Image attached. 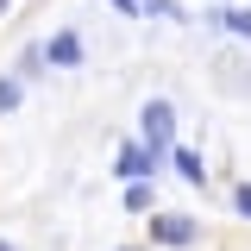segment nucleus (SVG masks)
I'll list each match as a JSON object with an SVG mask.
<instances>
[{"mask_svg":"<svg viewBox=\"0 0 251 251\" xmlns=\"http://www.w3.org/2000/svg\"><path fill=\"white\" fill-rule=\"evenodd\" d=\"M44 57H50V69H75V63H82V31H75V25H63L57 38L44 44Z\"/></svg>","mask_w":251,"mask_h":251,"instance_id":"obj_4","label":"nucleus"},{"mask_svg":"<svg viewBox=\"0 0 251 251\" xmlns=\"http://www.w3.org/2000/svg\"><path fill=\"white\" fill-rule=\"evenodd\" d=\"M25 107V75L13 69V75H0V113H19Z\"/></svg>","mask_w":251,"mask_h":251,"instance_id":"obj_7","label":"nucleus"},{"mask_svg":"<svg viewBox=\"0 0 251 251\" xmlns=\"http://www.w3.org/2000/svg\"><path fill=\"white\" fill-rule=\"evenodd\" d=\"M0 251H13V245H6V239H0Z\"/></svg>","mask_w":251,"mask_h":251,"instance_id":"obj_12","label":"nucleus"},{"mask_svg":"<svg viewBox=\"0 0 251 251\" xmlns=\"http://www.w3.org/2000/svg\"><path fill=\"white\" fill-rule=\"evenodd\" d=\"M214 25H226L232 38H251V6H214Z\"/></svg>","mask_w":251,"mask_h":251,"instance_id":"obj_6","label":"nucleus"},{"mask_svg":"<svg viewBox=\"0 0 251 251\" xmlns=\"http://www.w3.org/2000/svg\"><path fill=\"white\" fill-rule=\"evenodd\" d=\"M126 251H145V245H126Z\"/></svg>","mask_w":251,"mask_h":251,"instance_id":"obj_13","label":"nucleus"},{"mask_svg":"<svg viewBox=\"0 0 251 251\" xmlns=\"http://www.w3.org/2000/svg\"><path fill=\"white\" fill-rule=\"evenodd\" d=\"M201 239V226L188 214H151V245H170V251H182V245H195Z\"/></svg>","mask_w":251,"mask_h":251,"instance_id":"obj_3","label":"nucleus"},{"mask_svg":"<svg viewBox=\"0 0 251 251\" xmlns=\"http://www.w3.org/2000/svg\"><path fill=\"white\" fill-rule=\"evenodd\" d=\"M44 69H50V57H44V44H25V50H19V75H25V82H38Z\"/></svg>","mask_w":251,"mask_h":251,"instance_id":"obj_8","label":"nucleus"},{"mask_svg":"<svg viewBox=\"0 0 251 251\" xmlns=\"http://www.w3.org/2000/svg\"><path fill=\"white\" fill-rule=\"evenodd\" d=\"M113 13H126V19H145V0H113Z\"/></svg>","mask_w":251,"mask_h":251,"instance_id":"obj_11","label":"nucleus"},{"mask_svg":"<svg viewBox=\"0 0 251 251\" xmlns=\"http://www.w3.org/2000/svg\"><path fill=\"white\" fill-rule=\"evenodd\" d=\"M126 214H151V182H126Z\"/></svg>","mask_w":251,"mask_h":251,"instance_id":"obj_9","label":"nucleus"},{"mask_svg":"<svg viewBox=\"0 0 251 251\" xmlns=\"http://www.w3.org/2000/svg\"><path fill=\"white\" fill-rule=\"evenodd\" d=\"M232 207H239V220H251V182H239V188H232Z\"/></svg>","mask_w":251,"mask_h":251,"instance_id":"obj_10","label":"nucleus"},{"mask_svg":"<svg viewBox=\"0 0 251 251\" xmlns=\"http://www.w3.org/2000/svg\"><path fill=\"white\" fill-rule=\"evenodd\" d=\"M170 138H176V107L157 94V100H145V145L170 157Z\"/></svg>","mask_w":251,"mask_h":251,"instance_id":"obj_2","label":"nucleus"},{"mask_svg":"<svg viewBox=\"0 0 251 251\" xmlns=\"http://www.w3.org/2000/svg\"><path fill=\"white\" fill-rule=\"evenodd\" d=\"M170 163H176V176H182L188 188H207V163H201V151L176 145V151H170Z\"/></svg>","mask_w":251,"mask_h":251,"instance_id":"obj_5","label":"nucleus"},{"mask_svg":"<svg viewBox=\"0 0 251 251\" xmlns=\"http://www.w3.org/2000/svg\"><path fill=\"white\" fill-rule=\"evenodd\" d=\"M157 163H163V151H151V145H120L113 151V176L120 182H151Z\"/></svg>","mask_w":251,"mask_h":251,"instance_id":"obj_1","label":"nucleus"}]
</instances>
